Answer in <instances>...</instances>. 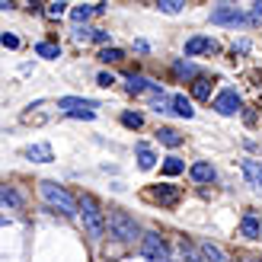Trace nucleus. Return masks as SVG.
<instances>
[{
    "instance_id": "f257e3e1",
    "label": "nucleus",
    "mask_w": 262,
    "mask_h": 262,
    "mask_svg": "<svg viewBox=\"0 0 262 262\" xmlns=\"http://www.w3.org/2000/svg\"><path fill=\"white\" fill-rule=\"evenodd\" d=\"M109 230H112V237L122 240V243H131L135 237H141L135 217H128L125 211H112V214H109Z\"/></svg>"
},
{
    "instance_id": "f03ea898",
    "label": "nucleus",
    "mask_w": 262,
    "mask_h": 262,
    "mask_svg": "<svg viewBox=\"0 0 262 262\" xmlns=\"http://www.w3.org/2000/svg\"><path fill=\"white\" fill-rule=\"evenodd\" d=\"M211 23L214 26H256L259 19L237 7H217V10H211Z\"/></svg>"
},
{
    "instance_id": "7ed1b4c3",
    "label": "nucleus",
    "mask_w": 262,
    "mask_h": 262,
    "mask_svg": "<svg viewBox=\"0 0 262 262\" xmlns=\"http://www.w3.org/2000/svg\"><path fill=\"white\" fill-rule=\"evenodd\" d=\"M42 195H45V202H48L51 208H58L61 214H77V202H74L64 189H58L55 182H42Z\"/></svg>"
},
{
    "instance_id": "20e7f679",
    "label": "nucleus",
    "mask_w": 262,
    "mask_h": 262,
    "mask_svg": "<svg viewBox=\"0 0 262 262\" xmlns=\"http://www.w3.org/2000/svg\"><path fill=\"white\" fill-rule=\"evenodd\" d=\"M141 256L150 259V262H169V246L163 237H157V233H144L141 237Z\"/></svg>"
},
{
    "instance_id": "39448f33",
    "label": "nucleus",
    "mask_w": 262,
    "mask_h": 262,
    "mask_svg": "<svg viewBox=\"0 0 262 262\" xmlns=\"http://www.w3.org/2000/svg\"><path fill=\"white\" fill-rule=\"evenodd\" d=\"M80 214H83V224L90 230V237H102V233H106V217H102L99 205L93 199H83L80 202Z\"/></svg>"
},
{
    "instance_id": "423d86ee",
    "label": "nucleus",
    "mask_w": 262,
    "mask_h": 262,
    "mask_svg": "<svg viewBox=\"0 0 262 262\" xmlns=\"http://www.w3.org/2000/svg\"><path fill=\"white\" fill-rule=\"evenodd\" d=\"M58 109H64L68 115H80V112H93L96 102L93 99H80V96H61L58 99Z\"/></svg>"
},
{
    "instance_id": "0eeeda50",
    "label": "nucleus",
    "mask_w": 262,
    "mask_h": 262,
    "mask_svg": "<svg viewBox=\"0 0 262 262\" xmlns=\"http://www.w3.org/2000/svg\"><path fill=\"white\" fill-rule=\"evenodd\" d=\"M214 109H217L221 115H237V112H240V96H237V90H224V93H217Z\"/></svg>"
},
{
    "instance_id": "6e6552de",
    "label": "nucleus",
    "mask_w": 262,
    "mask_h": 262,
    "mask_svg": "<svg viewBox=\"0 0 262 262\" xmlns=\"http://www.w3.org/2000/svg\"><path fill=\"white\" fill-rule=\"evenodd\" d=\"M217 51V42L214 38H205V35H195L186 42V55H214Z\"/></svg>"
},
{
    "instance_id": "1a4fd4ad",
    "label": "nucleus",
    "mask_w": 262,
    "mask_h": 262,
    "mask_svg": "<svg viewBox=\"0 0 262 262\" xmlns=\"http://www.w3.org/2000/svg\"><path fill=\"white\" fill-rule=\"evenodd\" d=\"M26 160H35V163H51L55 160V150H51V144H29V147L23 150Z\"/></svg>"
},
{
    "instance_id": "9d476101",
    "label": "nucleus",
    "mask_w": 262,
    "mask_h": 262,
    "mask_svg": "<svg viewBox=\"0 0 262 262\" xmlns=\"http://www.w3.org/2000/svg\"><path fill=\"white\" fill-rule=\"evenodd\" d=\"M240 169H243L246 182H250L256 192H262V163L259 160H240Z\"/></svg>"
},
{
    "instance_id": "9b49d317",
    "label": "nucleus",
    "mask_w": 262,
    "mask_h": 262,
    "mask_svg": "<svg viewBox=\"0 0 262 262\" xmlns=\"http://www.w3.org/2000/svg\"><path fill=\"white\" fill-rule=\"evenodd\" d=\"M0 208H13V211H16V208H23V195L13 186H4V182H0Z\"/></svg>"
},
{
    "instance_id": "f8f14e48",
    "label": "nucleus",
    "mask_w": 262,
    "mask_h": 262,
    "mask_svg": "<svg viewBox=\"0 0 262 262\" xmlns=\"http://www.w3.org/2000/svg\"><path fill=\"white\" fill-rule=\"evenodd\" d=\"M150 199L160 202V205H176V202H179V189H176V186H157V189L150 192Z\"/></svg>"
},
{
    "instance_id": "ddd939ff",
    "label": "nucleus",
    "mask_w": 262,
    "mask_h": 262,
    "mask_svg": "<svg viewBox=\"0 0 262 262\" xmlns=\"http://www.w3.org/2000/svg\"><path fill=\"white\" fill-rule=\"evenodd\" d=\"M169 109H173L176 115H182V119H192L195 115V109H192V102L182 96V93H176V96H169Z\"/></svg>"
},
{
    "instance_id": "4468645a",
    "label": "nucleus",
    "mask_w": 262,
    "mask_h": 262,
    "mask_svg": "<svg viewBox=\"0 0 262 262\" xmlns=\"http://www.w3.org/2000/svg\"><path fill=\"white\" fill-rule=\"evenodd\" d=\"M189 173H192L195 182H214V179H217V173H214V166H211V163H195Z\"/></svg>"
},
{
    "instance_id": "2eb2a0df",
    "label": "nucleus",
    "mask_w": 262,
    "mask_h": 262,
    "mask_svg": "<svg viewBox=\"0 0 262 262\" xmlns=\"http://www.w3.org/2000/svg\"><path fill=\"white\" fill-rule=\"evenodd\" d=\"M199 253L205 256V262H230V259H227L224 253H221V246H214L211 240H205V243H202V250H199Z\"/></svg>"
},
{
    "instance_id": "dca6fc26",
    "label": "nucleus",
    "mask_w": 262,
    "mask_h": 262,
    "mask_svg": "<svg viewBox=\"0 0 262 262\" xmlns=\"http://www.w3.org/2000/svg\"><path fill=\"white\" fill-rule=\"evenodd\" d=\"M192 96L195 99H211V80H208V77H195L192 80Z\"/></svg>"
},
{
    "instance_id": "f3484780",
    "label": "nucleus",
    "mask_w": 262,
    "mask_h": 262,
    "mask_svg": "<svg viewBox=\"0 0 262 262\" xmlns=\"http://www.w3.org/2000/svg\"><path fill=\"white\" fill-rule=\"evenodd\" d=\"M157 138H160V144H166V147H179V144H182V135L176 128H160Z\"/></svg>"
},
{
    "instance_id": "a211bd4d",
    "label": "nucleus",
    "mask_w": 262,
    "mask_h": 262,
    "mask_svg": "<svg viewBox=\"0 0 262 262\" xmlns=\"http://www.w3.org/2000/svg\"><path fill=\"white\" fill-rule=\"evenodd\" d=\"M138 163H141V169H154V163H157V157H154V150L147 147V144H138Z\"/></svg>"
},
{
    "instance_id": "6ab92c4d",
    "label": "nucleus",
    "mask_w": 262,
    "mask_h": 262,
    "mask_svg": "<svg viewBox=\"0 0 262 262\" xmlns=\"http://www.w3.org/2000/svg\"><path fill=\"white\" fill-rule=\"evenodd\" d=\"M147 90H150V80H144V77H138V74L128 77V93L131 96H141V93H147Z\"/></svg>"
},
{
    "instance_id": "aec40b11",
    "label": "nucleus",
    "mask_w": 262,
    "mask_h": 262,
    "mask_svg": "<svg viewBox=\"0 0 262 262\" xmlns=\"http://www.w3.org/2000/svg\"><path fill=\"white\" fill-rule=\"evenodd\" d=\"M240 230H243V237H250V240H259V221H256L253 214H246V217H243Z\"/></svg>"
},
{
    "instance_id": "412c9836",
    "label": "nucleus",
    "mask_w": 262,
    "mask_h": 262,
    "mask_svg": "<svg viewBox=\"0 0 262 262\" xmlns=\"http://www.w3.org/2000/svg\"><path fill=\"white\" fill-rule=\"evenodd\" d=\"M182 169H186V163H182L179 157H166L163 160V176H179Z\"/></svg>"
},
{
    "instance_id": "4be33fe9",
    "label": "nucleus",
    "mask_w": 262,
    "mask_h": 262,
    "mask_svg": "<svg viewBox=\"0 0 262 262\" xmlns=\"http://www.w3.org/2000/svg\"><path fill=\"white\" fill-rule=\"evenodd\" d=\"M35 55H38V58H61V48L51 45V42H38V45H35Z\"/></svg>"
},
{
    "instance_id": "5701e85b",
    "label": "nucleus",
    "mask_w": 262,
    "mask_h": 262,
    "mask_svg": "<svg viewBox=\"0 0 262 262\" xmlns=\"http://www.w3.org/2000/svg\"><path fill=\"white\" fill-rule=\"evenodd\" d=\"M90 16H93V7H86V4H80V7H74V10H71V19H74L77 26L86 23Z\"/></svg>"
},
{
    "instance_id": "b1692460",
    "label": "nucleus",
    "mask_w": 262,
    "mask_h": 262,
    "mask_svg": "<svg viewBox=\"0 0 262 262\" xmlns=\"http://www.w3.org/2000/svg\"><path fill=\"white\" fill-rule=\"evenodd\" d=\"M122 58H125V55H122L119 48H102V51H99V61H102V64H119Z\"/></svg>"
},
{
    "instance_id": "393cba45",
    "label": "nucleus",
    "mask_w": 262,
    "mask_h": 262,
    "mask_svg": "<svg viewBox=\"0 0 262 262\" xmlns=\"http://www.w3.org/2000/svg\"><path fill=\"white\" fill-rule=\"evenodd\" d=\"M122 125L125 128H141L144 125V115L141 112H122Z\"/></svg>"
},
{
    "instance_id": "a878e982",
    "label": "nucleus",
    "mask_w": 262,
    "mask_h": 262,
    "mask_svg": "<svg viewBox=\"0 0 262 262\" xmlns=\"http://www.w3.org/2000/svg\"><path fill=\"white\" fill-rule=\"evenodd\" d=\"M157 7H160L163 13H169V16H176V13H182V7H186V4H182V0H160Z\"/></svg>"
},
{
    "instance_id": "bb28decb",
    "label": "nucleus",
    "mask_w": 262,
    "mask_h": 262,
    "mask_svg": "<svg viewBox=\"0 0 262 262\" xmlns=\"http://www.w3.org/2000/svg\"><path fill=\"white\" fill-rule=\"evenodd\" d=\"M182 256H186V262H205V256L195 250L192 243H186V240H182Z\"/></svg>"
},
{
    "instance_id": "cd10ccee",
    "label": "nucleus",
    "mask_w": 262,
    "mask_h": 262,
    "mask_svg": "<svg viewBox=\"0 0 262 262\" xmlns=\"http://www.w3.org/2000/svg\"><path fill=\"white\" fill-rule=\"evenodd\" d=\"M64 10H68V4H61V0H58V4H48V7H45V16H48V19H61Z\"/></svg>"
},
{
    "instance_id": "c85d7f7f",
    "label": "nucleus",
    "mask_w": 262,
    "mask_h": 262,
    "mask_svg": "<svg viewBox=\"0 0 262 262\" xmlns=\"http://www.w3.org/2000/svg\"><path fill=\"white\" fill-rule=\"evenodd\" d=\"M90 38H93V42H99V45H109V42H112V32H106V29H93V35H90Z\"/></svg>"
},
{
    "instance_id": "c756f323",
    "label": "nucleus",
    "mask_w": 262,
    "mask_h": 262,
    "mask_svg": "<svg viewBox=\"0 0 262 262\" xmlns=\"http://www.w3.org/2000/svg\"><path fill=\"white\" fill-rule=\"evenodd\" d=\"M173 68H176V74H179V77H199V74H195V68H192V64H182V61H176Z\"/></svg>"
},
{
    "instance_id": "7c9ffc66",
    "label": "nucleus",
    "mask_w": 262,
    "mask_h": 262,
    "mask_svg": "<svg viewBox=\"0 0 262 262\" xmlns=\"http://www.w3.org/2000/svg\"><path fill=\"white\" fill-rule=\"evenodd\" d=\"M0 42H4V48H19V38L16 35H4Z\"/></svg>"
},
{
    "instance_id": "2f4dec72",
    "label": "nucleus",
    "mask_w": 262,
    "mask_h": 262,
    "mask_svg": "<svg viewBox=\"0 0 262 262\" xmlns=\"http://www.w3.org/2000/svg\"><path fill=\"white\" fill-rule=\"evenodd\" d=\"M112 83H115L112 74H99V86H112Z\"/></svg>"
},
{
    "instance_id": "473e14b6",
    "label": "nucleus",
    "mask_w": 262,
    "mask_h": 262,
    "mask_svg": "<svg viewBox=\"0 0 262 262\" xmlns=\"http://www.w3.org/2000/svg\"><path fill=\"white\" fill-rule=\"evenodd\" d=\"M253 16H256V19H262V0H259V4H253Z\"/></svg>"
},
{
    "instance_id": "72a5a7b5",
    "label": "nucleus",
    "mask_w": 262,
    "mask_h": 262,
    "mask_svg": "<svg viewBox=\"0 0 262 262\" xmlns=\"http://www.w3.org/2000/svg\"><path fill=\"white\" fill-rule=\"evenodd\" d=\"M13 4H10V0H0V10H10Z\"/></svg>"
},
{
    "instance_id": "f704fd0d",
    "label": "nucleus",
    "mask_w": 262,
    "mask_h": 262,
    "mask_svg": "<svg viewBox=\"0 0 262 262\" xmlns=\"http://www.w3.org/2000/svg\"><path fill=\"white\" fill-rule=\"evenodd\" d=\"M0 224H7V217H4V214H0Z\"/></svg>"
},
{
    "instance_id": "c9c22d12",
    "label": "nucleus",
    "mask_w": 262,
    "mask_h": 262,
    "mask_svg": "<svg viewBox=\"0 0 262 262\" xmlns=\"http://www.w3.org/2000/svg\"><path fill=\"white\" fill-rule=\"evenodd\" d=\"M259 237H262V224H259Z\"/></svg>"
},
{
    "instance_id": "e433bc0d",
    "label": "nucleus",
    "mask_w": 262,
    "mask_h": 262,
    "mask_svg": "<svg viewBox=\"0 0 262 262\" xmlns=\"http://www.w3.org/2000/svg\"><path fill=\"white\" fill-rule=\"evenodd\" d=\"M243 262H256V259H243Z\"/></svg>"
}]
</instances>
